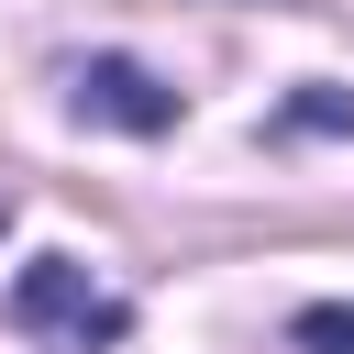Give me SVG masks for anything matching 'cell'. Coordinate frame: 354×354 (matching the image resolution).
<instances>
[{"instance_id":"1","label":"cell","mask_w":354,"mask_h":354,"mask_svg":"<svg viewBox=\"0 0 354 354\" xmlns=\"http://www.w3.org/2000/svg\"><path fill=\"white\" fill-rule=\"evenodd\" d=\"M0 321H11L22 343H44V354H111V343L133 332V299L88 288L77 254H33V266L11 277V299H0Z\"/></svg>"},{"instance_id":"2","label":"cell","mask_w":354,"mask_h":354,"mask_svg":"<svg viewBox=\"0 0 354 354\" xmlns=\"http://www.w3.org/2000/svg\"><path fill=\"white\" fill-rule=\"evenodd\" d=\"M66 100H77V122H111V133H144V144L188 122V100H177L144 55H88V66L66 77Z\"/></svg>"},{"instance_id":"3","label":"cell","mask_w":354,"mask_h":354,"mask_svg":"<svg viewBox=\"0 0 354 354\" xmlns=\"http://www.w3.org/2000/svg\"><path fill=\"white\" fill-rule=\"evenodd\" d=\"M266 133H277V144H299V133H354V88H343V77H310V88L277 100Z\"/></svg>"},{"instance_id":"4","label":"cell","mask_w":354,"mask_h":354,"mask_svg":"<svg viewBox=\"0 0 354 354\" xmlns=\"http://www.w3.org/2000/svg\"><path fill=\"white\" fill-rule=\"evenodd\" d=\"M288 343H299V354H354V299H310V310L288 321Z\"/></svg>"},{"instance_id":"5","label":"cell","mask_w":354,"mask_h":354,"mask_svg":"<svg viewBox=\"0 0 354 354\" xmlns=\"http://www.w3.org/2000/svg\"><path fill=\"white\" fill-rule=\"evenodd\" d=\"M0 232H11V199H0Z\"/></svg>"}]
</instances>
